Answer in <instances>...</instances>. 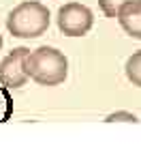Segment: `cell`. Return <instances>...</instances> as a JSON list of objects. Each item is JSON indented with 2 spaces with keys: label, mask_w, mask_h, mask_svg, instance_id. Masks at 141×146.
Returning <instances> with one entry per match:
<instances>
[{
  "label": "cell",
  "mask_w": 141,
  "mask_h": 146,
  "mask_svg": "<svg viewBox=\"0 0 141 146\" xmlns=\"http://www.w3.org/2000/svg\"><path fill=\"white\" fill-rule=\"evenodd\" d=\"M24 69L28 80H34L41 86H58L68 75V60L60 50L43 45L26 54Z\"/></svg>",
  "instance_id": "6da1fadb"
},
{
  "label": "cell",
  "mask_w": 141,
  "mask_h": 146,
  "mask_svg": "<svg viewBox=\"0 0 141 146\" xmlns=\"http://www.w3.org/2000/svg\"><path fill=\"white\" fill-rule=\"evenodd\" d=\"M49 28V9L37 0L17 5L7 17V30L17 39H37Z\"/></svg>",
  "instance_id": "7a4b0ae2"
},
{
  "label": "cell",
  "mask_w": 141,
  "mask_h": 146,
  "mask_svg": "<svg viewBox=\"0 0 141 146\" xmlns=\"http://www.w3.org/2000/svg\"><path fill=\"white\" fill-rule=\"evenodd\" d=\"M94 15L81 2H68L58 11V28L66 36H83L90 32Z\"/></svg>",
  "instance_id": "3957f363"
},
{
  "label": "cell",
  "mask_w": 141,
  "mask_h": 146,
  "mask_svg": "<svg viewBox=\"0 0 141 146\" xmlns=\"http://www.w3.org/2000/svg\"><path fill=\"white\" fill-rule=\"evenodd\" d=\"M28 47H15L11 54L5 56V60L0 62V84L7 88H19L28 82L26 69H24V58L28 54Z\"/></svg>",
  "instance_id": "277c9868"
},
{
  "label": "cell",
  "mask_w": 141,
  "mask_h": 146,
  "mask_svg": "<svg viewBox=\"0 0 141 146\" xmlns=\"http://www.w3.org/2000/svg\"><path fill=\"white\" fill-rule=\"evenodd\" d=\"M118 22L128 36L141 41V2H132V5L122 7L118 13Z\"/></svg>",
  "instance_id": "5b68a950"
},
{
  "label": "cell",
  "mask_w": 141,
  "mask_h": 146,
  "mask_svg": "<svg viewBox=\"0 0 141 146\" xmlns=\"http://www.w3.org/2000/svg\"><path fill=\"white\" fill-rule=\"evenodd\" d=\"M126 78L128 82H132V86L141 88V50L126 60Z\"/></svg>",
  "instance_id": "8992f818"
},
{
  "label": "cell",
  "mask_w": 141,
  "mask_h": 146,
  "mask_svg": "<svg viewBox=\"0 0 141 146\" xmlns=\"http://www.w3.org/2000/svg\"><path fill=\"white\" fill-rule=\"evenodd\" d=\"M132 2H141V0H98V9L103 11L107 17H118L120 9Z\"/></svg>",
  "instance_id": "52a82bcc"
},
{
  "label": "cell",
  "mask_w": 141,
  "mask_h": 146,
  "mask_svg": "<svg viewBox=\"0 0 141 146\" xmlns=\"http://www.w3.org/2000/svg\"><path fill=\"white\" fill-rule=\"evenodd\" d=\"M115 120H126V123H137L135 114H128V112H115V114L107 116V123H115Z\"/></svg>",
  "instance_id": "ba28073f"
},
{
  "label": "cell",
  "mask_w": 141,
  "mask_h": 146,
  "mask_svg": "<svg viewBox=\"0 0 141 146\" xmlns=\"http://www.w3.org/2000/svg\"><path fill=\"white\" fill-rule=\"evenodd\" d=\"M0 47H2V35H0Z\"/></svg>",
  "instance_id": "9c48e42d"
}]
</instances>
